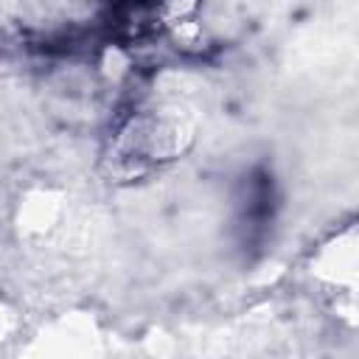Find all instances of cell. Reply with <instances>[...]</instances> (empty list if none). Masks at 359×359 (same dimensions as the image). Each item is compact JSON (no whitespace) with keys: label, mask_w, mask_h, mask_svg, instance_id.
Listing matches in <instances>:
<instances>
[{"label":"cell","mask_w":359,"mask_h":359,"mask_svg":"<svg viewBox=\"0 0 359 359\" xmlns=\"http://www.w3.org/2000/svg\"><path fill=\"white\" fill-rule=\"evenodd\" d=\"M269 222H272V177H266V171H255L250 174L238 205V227L244 233V244L258 241L266 233Z\"/></svg>","instance_id":"cell-1"}]
</instances>
